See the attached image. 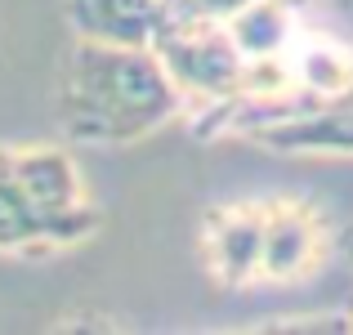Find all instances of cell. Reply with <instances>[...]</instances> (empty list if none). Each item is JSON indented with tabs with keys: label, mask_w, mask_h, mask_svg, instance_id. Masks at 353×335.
Here are the masks:
<instances>
[{
	"label": "cell",
	"mask_w": 353,
	"mask_h": 335,
	"mask_svg": "<svg viewBox=\"0 0 353 335\" xmlns=\"http://www.w3.org/2000/svg\"><path fill=\"white\" fill-rule=\"evenodd\" d=\"M170 14L174 0H68L72 36L99 45H157Z\"/></svg>",
	"instance_id": "obj_5"
},
{
	"label": "cell",
	"mask_w": 353,
	"mask_h": 335,
	"mask_svg": "<svg viewBox=\"0 0 353 335\" xmlns=\"http://www.w3.org/2000/svg\"><path fill=\"white\" fill-rule=\"evenodd\" d=\"M68 246L41 206L27 197L14 170V148H0V250L5 255H45Z\"/></svg>",
	"instance_id": "obj_7"
},
{
	"label": "cell",
	"mask_w": 353,
	"mask_h": 335,
	"mask_svg": "<svg viewBox=\"0 0 353 335\" xmlns=\"http://www.w3.org/2000/svg\"><path fill=\"white\" fill-rule=\"evenodd\" d=\"M340 250H345V255H349V264H353V228L340 232Z\"/></svg>",
	"instance_id": "obj_10"
},
{
	"label": "cell",
	"mask_w": 353,
	"mask_h": 335,
	"mask_svg": "<svg viewBox=\"0 0 353 335\" xmlns=\"http://www.w3.org/2000/svg\"><path fill=\"white\" fill-rule=\"evenodd\" d=\"M210 228V264L224 282L264 277V206L219 210Z\"/></svg>",
	"instance_id": "obj_8"
},
{
	"label": "cell",
	"mask_w": 353,
	"mask_h": 335,
	"mask_svg": "<svg viewBox=\"0 0 353 335\" xmlns=\"http://www.w3.org/2000/svg\"><path fill=\"white\" fill-rule=\"evenodd\" d=\"M250 139H255V143H268V148H286V152L353 156V90L318 99V103L291 112V116L268 121V125L250 130Z\"/></svg>",
	"instance_id": "obj_4"
},
{
	"label": "cell",
	"mask_w": 353,
	"mask_h": 335,
	"mask_svg": "<svg viewBox=\"0 0 353 335\" xmlns=\"http://www.w3.org/2000/svg\"><path fill=\"white\" fill-rule=\"evenodd\" d=\"M322 255V232L318 219L295 201H273L264 206V277L291 282L309 273Z\"/></svg>",
	"instance_id": "obj_6"
},
{
	"label": "cell",
	"mask_w": 353,
	"mask_h": 335,
	"mask_svg": "<svg viewBox=\"0 0 353 335\" xmlns=\"http://www.w3.org/2000/svg\"><path fill=\"white\" fill-rule=\"evenodd\" d=\"M157 45L77 41L59 77V121L77 143H134L183 112Z\"/></svg>",
	"instance_id": "obj_1"
},
{
	"label": "cell",
	"mask_w": 353,
	"mask_h": 335,
	"mask_svg": "<svg viewBox=\"0 0 353 335\" xmlns=\"http://www.w3.org/2000/svg\"><path fill=\"white\" fill-rule=\"evenodd\" d=\"M157 54L165 59L183 99H197L201 108H224L250 94V85H255V59L241 50L228 23H219V18L174 9L157 36Z\"/></svg>",
	"instance_id": "obj_2"
},
{
	"label": "cell",
	"mask_w": 353,
	"mask_h": 335,
	"mask_svg": "<svg viewBox=\"0 0 353 335\" xmlns=\"http://www.w3.org/2000/svg\"><path fill=\"white\" fill-rule=\"evenodd\" d=\"M14 170L23 179L27 197L50 215V223L63 232V241H81L99 228V210L85 206V188H81V174L72 165V156L63 148H14Z\"/></svg>",
	"instance_id": "obj_3"
},
{
	"label": "cell",
	"mask_w": 353,
	"mask_h": 335,
	"mask_svg": "<svg viewBox=\"0 0 353 335\" xmlns=\"http://www.w3.org/2000/svg\"><path fill=\"white\" fill-rule=\"evenodd\" d=\"M250 0H174V9H183V14H201V18H219V23H228L233 14H241Z\"/></svg>",
	"instance_id": "obj_9"
}]
</instances>
